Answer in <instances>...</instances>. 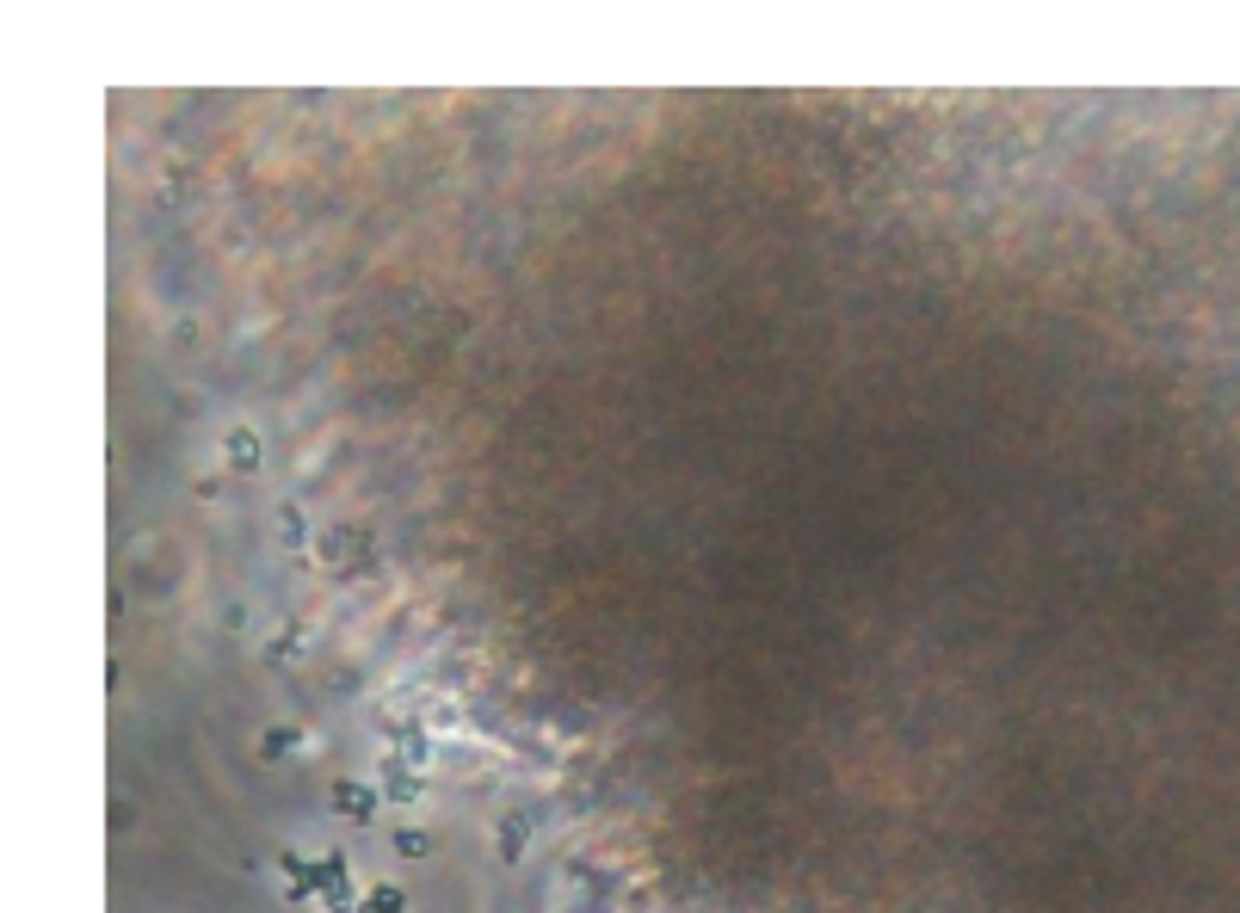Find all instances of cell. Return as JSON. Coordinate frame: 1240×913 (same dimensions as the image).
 Wrapping results in <instances>:
<instances>
[{
	"label": "cell",
	"instance_id": "cell-6",
	"mask_svg": "<svg viewBox=\"0 0 1240 913\" xmlns=\"http://www.w3.org/2000/svg\"><path fill=\"white\" fill-rule=\"evenodd\" d=\"M364 913H408V901H401L395 883H377L371 895H364Z\"/></svg>",
	"mask_w": 1240,
	"mask_h": 913
},
{
	"label": "cell",
	"instance_id": "cell-7",
	"mask_svg": "<svg viewBox=\"0 0 1240 913\" xmlns=\"http://www.w3.org/2000/svg\"><path fill=\"white\" fill-rule=\"evenodd\" d=\"M303 741V728H266V741H260V759H278V753H290Z\"/></svg>",
	"mask_w": 1240,
	"mask_h": 913
},
{
	"label": "cell",
	"instance_id": "cell-1",
	"mask_svg": "<svg viewBox=\"0 0 1240 913\" xmlns=\"http://www.w3.org/2000/svg\"><path fill=\"white\" fill-rule=\"evenodd\" d=\"M315 895L334 907V913H352V883H346V858H321L315 864Z\"/></svg>",
	"mask_w": 1240,
	"mask_h": 913
},
{
	"label": "cell",
	"instance_id": "cell-8",
	"mask_svg": "<svg viewBox=\"0 0 1240 913\" xmlns=\"http://www.w3.org/2000/svg\"><path fill=\"white\" fill-rule=\"evenodd\" d=\"M395 852H401V858H426V833H420V827H401V833H395Z\"/></svg>",
	"mask_w": 1240,
	"mask_h": 913
},
{
	"label": "cell",
	"instance_id": "cell-4",
	"mask_svg": "<svg viewBox=\"0 0 1240 913\" xmlns=\"http://www.w3.org/2000/svg\"><path fill=\"white\" fill-rule=\"evenodd\" d=\"M229 463H235V469H260V438H253L247 426L229 432Z\"/></svg>",
	"mask_w": 1240,
	"mask_h": 913
},
{
	"label": "cell",
	"instance_id": "cell-9",
	"mask_svg": "<svg viewBox=\"0 0 1240 913\" xmlns=\"http://www.w3.org/2000/svg\"><path fill=\"white\" fill-rule=\"evenodd\" d=\"M278 531H284V543H303V513H297V506H278Z\"/></svg>",
	"mask_w": 1240,
	"mask_h": 913
},
{
	"label": "cell",
	"instance_id": "cell-3",
	"mask_svg": "<svg viewBox=\"0 0 1240 913\" xmlns=\"http://www.w3.org/2000/svg\"><path fill=\"white\" fill-rule=\"evenodd\" d=\"M334 809H340L346 821H371V809H377V796L364 790V784H334Z\"/></svg>",
	"mask_w": 1240,
	"mask_h": 913
},
{
	"label": "cell",
	"instance_id": "cell-5",
	"mask_svg": "<svg viewBox=\"0 0 1240 913\" xmlns=\"http://www.w3.org/2000/svg\"><path fill=\"white\" fill-rule=\"evenodd\" d=\"M519 852H525V815H506V827H500V858L519 864Z\"/></svg>",
	"mask_w": 1240,
	"mask_h": 913
},
{
	"label": "cell",
	"instance_id": "cell-2",
	"mask_svg": "<svg viewBox=\"0 0 1240 913\" xmlns=\"http://www.w3.org/2000/svg\"><path fill=\"white\" fill-rule=\"evenodd\" d=\"M383 778H389V784H383V796H395V802H414V796H420V765H408V759H395V753H389Z\"/></svg>",
	"mask_w": 1240,
	"mask_h": 913
}]
</instances>
